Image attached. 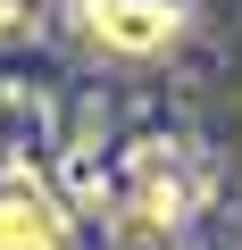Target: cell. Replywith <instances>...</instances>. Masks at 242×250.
I'll use <instances>...</instances> for the list:
<instances>
[{"instance_id": "obj_1", "label": "cell", "mask_w": 242, "mask_h": 250, "mask_svg": "<svg viewBox=\"0 0 242 250\" xmlns=\"http://www.w3.org/2000/svg\"><path fill=\"white\" fill-rule=\"evenodd\" d=\"M192 200H200V184H192L176 142H134L126 150V167H117V217L134 233H176L192 217Z\"/></svg>"}, {"instance_id": "obj_3", "label": "cell", "mask_w": 242, "mask_h": 250, "mask_svg": "<svg viewBox=\"0 0 242 250\" xmlns=\"http://www.w3.org/2000/svg\"><path fill=\"white\" fill-rule=\"evenodd\" d=\"M0 250H67V208L34 175H0Z\"/></svg>"}, {"instance_id": "obj_2", "label": "cell", "mask_w": 242, "mask_h": 250, "mask_svg": "<svg viewBox=\"0 0 242 250\" xmlns=\"http://www.w3.org/2000/svg\"><path fill=\"white\" fill-rule=\"evenodd\" d=\"M75 25L117 59H159L184 34V0H75Z\"/></svg>"}]
</instances>
